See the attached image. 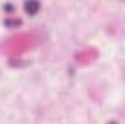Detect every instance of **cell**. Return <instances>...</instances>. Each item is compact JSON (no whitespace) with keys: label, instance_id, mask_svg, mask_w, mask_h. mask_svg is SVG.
<instances>
[{"label":"cell","instance_id":"1","mask_svg":"<svg viewBox=\"0 0 125 124\" xmlns=\"http://www.w3.org/2000/svg\"><path fill=\"white\" fill-rule=\"evenodd\" d=\"M38 10H39V4H38V1H35V0H29V1L26 3V12H28V13L33 15V13H36Z\"/></svg>","mask_w":125,"mask_h":124}]
</instances>
